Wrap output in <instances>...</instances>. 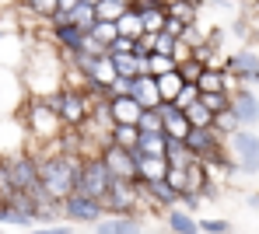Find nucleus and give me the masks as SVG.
<instances>
[{
  "mask_svg": "<svg viewBox=\"0 0 259 234\" xmlns=\"http://www.w3.org/2000/svg\"><path fill=\"white\" fill-rule=\"evenodd\" d=\"M39 157V186L53 206H60L77 182L81 171V154H49V150H32Z\"/></svg>",
  "mask_w": 259,
  "mask_h": 234,
  "instance_id": "nucleus-1",
  "label": "nucleus"
},
{
  "mask_svg": "<svg viewBox=\"0 0 259 234\" xmlns=\"http://www.w3.org/2000/svg\"><path fill=\"white\" fill-rule=\"evenodd\" d=\"M14 115L21 119V126H25V133H28V150L53 143L63 130H67V126L60 123V115L46 105L42 98H35V94H25V101L18 105Z\"/></svg>",
  "mask_w": 259,
  "mask_h": 234,
  "instance_id": "nucleus-2",
  "label": "nucleus"
},
{
  "mask_svg": "<svg viewBox=\"0 0 259 234\" xmlns=\"http://www.w3.org/2000/svg\"><path fill=\"white\" fill-rule=\"evenodd\" d=\"M98 203H102L105 217H144L140 213V206H144L140 189H137L133 179H109V189Z\"/></svg>",
  "mask_w": 259,
  "mask_h": 234,
  "instance_id": "nucleus-3",
  "label": "nucleus"
},
{
  "mask_svg": "<svg viewBox=\"0 0 259 234\" xmlns=\"http://www.w3.org/2000/svg\"><path fill=\"white\" fill-rule=\"evenodd\" d=\"M42 101L60 115V123L67 126V130H77L81 123H84V115L91 112V101H88L84 94L77 91V88H56L53 94H42Z\"/></svg>",
  "mask_w": 259,
  "mask_h": 234,
  "instance_id": "nucleus-4",
  "label": "nucleus"
},
{
  "mask_svg": "<svg viewBox=\"0 0 259 234\" xmlns=\"http://www.w3.org/2000/svg\"><path fill=\"white\" fill-rule=\"evenodd\" d=\"M224 143H228V154L238 175H259V137L252 130H235Z\"/></svg>",
  "mask_w": 259,
  "mask_h": 234,
  "instance_id": "nucleus-5",
  "label": "nucleus"
},
{
  "mask_svg": "<svg viewBox=\"0 0 259 234\" xmlns=\"http://www.w3.org/2000/svg\"><path fill=\"white\" fill-rule=\"evenodd\" d=\"M60 217H63V224H70V227H95V224L105 217V210H102L98 199L81 196V192H70V196L60 203Z\"/></svg>",
  "mask_w": 259,
  "mask_h": 234,
  "instance_id": "nucleus-6",
  "label": "nucleus"
},
{
  "mask_svg": "<svg viewBox=\"0 0 259 234\" xmlns=\"http://www.w3.org/2000/svg\"><path fill=\"white\" fill-rule=\"evenodd\" d=\"M109 171L102 164V157H81V171H77V182H74V192L81 196H91V199H102L105 189H109Z\"/></svg>",
  "mask_w": 259,
  "mask_h": 234,
  "instance_id": "nucleus-7",
  "label": "nucleus"
},
{
  "mask_svg": "<svg viewBox=\"0 0 259 234\" xmlns=\"http://www.w3.org/2000/svg\"><path fill=\"white\" fill-rule=\"evenodd\" d=\"M221 70L231 74V77H235L238 84H245V88H259V52L252 46L224 56V67H221Z\"/></svg>",
  "mask_w": 259,
  "mask_h": 234,
  "instance_id": "nucleus-8",
  "label": "nucleus"
},
{
  "mask_svg": "<svg viewBox=\"0 0 259 234\" xmlns=\"http://www.w3.org/2000/svg\"><path fill=\"white\" fill-rule=\"evenodd\" d=\"M28 150V133L21 126V119L11 112V115H0V157H11V154H21Z\"/></svg>",
  "mask_w": 259,
  "mask_h": 234,
  "instance_id": "nucleus-9",
  "label": "nucleus"
},
{
  "mask_svg": "<svg viewBox=\"0 0 259 234\" xmlns=\"http://www.w3.org/2000/svg\"><path fill=\"white\" fill-rule=\"evenodd\" d=\"M98 157H102V164H105V171H109L112 179H137L133 154H130V150H123V147H116L112 140L98 150Z\"/></svg>",
  "mask_w": 259,
  "mask_h": 234,
  "instance_id": "nucleus-10",
  "label": "nucleus"
},
{
  "mask_svg": "<svg viewBox=\"0 0 259 234\" xmlns=\"http://www.w3.org/2000/svg\"><path fill=\"white\" fill-rule=\"evenodd\" d=\"M231 112H235V119H238V126L242 130H249V126H256L259 123V98L252 88H238V91H231Z\"/></svg>",
  "mask_w": 259,
  "mask_h": 234,
  "instance_id": "nucleus-11",
  "label": "nucleus"
},
{
  "mask_svg": "<svg viewBox=\"0 0 259 234\" xmlns=\"http://www.w3.org/2000/svg\"><path fill=\"white\" fill-rule=\"evenodd\" d=\"M158 115H161V133H165L168 140H186V133L193 130L189 119L175 108L172 101H161V105H158Z\"/></svg>",
  "mask_w": 259,
  "mask_h": 234,
  "instance_id": "nucleus-12",
  "label": "nucleus"
},
{
  "mask_svg": "<svg viewBox=\"0 0 259 234\" xmlns=\"http://www.w3.org/2000/svg\"><path fill=\"white\" fill-rule=\"evenodd\" d=\"M130 98L140 105V108H158L161 105V94H158V81L151 74H140L130 81Z\"/></svg>",
  "mask_w": 259,
  "mask_h": 234,
  "instance_id": "nucleus-13",
  "label": "nucleus"
},
{
  "mask_svg": "<svg viewBox=\"0 0 259 234\" xmlns=\"http://www.w3.org/2000/svg\"><path fill=\"white\" fill-rule=\"evenodd\" d=\"M95 234H144V217H102Z\"/></svg>",
  "mask_w": 259,
  "mask_h": 234,
  "instance_id": "nucleus-14",
  "label": "nucleus"
},
{
  "mask_svg": "<svg viewBox=\"0 0 259 234\" xmlns=\"http://www.w3.org/2000/svg\"><path fill=\"white\" fill-rule=\"evenodd\" d=\"M140 112H144V108H140L133 98H109V115H112L116 126H137Z\"/></svg>",
  "mask_w": 259,
  "mask_h": 234,
  "instance_id": "nucleus-15",
  "label": "nucleus"
},
{
  "mask_svg": "<svg viewBox=\"0 0 259 234\" xmlns=\"http://www.w3.org/2000/svg\"><path fill=\"white\" fill-rule=\"evenodd\" d=\"M109 60H112V70H116V77H140V74H147V67H144V60H137L133 52H105Z\"/></svg>",
  "mask_w": 259,
  "mask_h": 234,
  "instance_id": "nucleus-16",
  "label": "nucleus"
},
{
  "mask_svg": "<svg viewBox=\"0 0 259 234\" xmlns=\"http://www.w3.org/2000/svg\"><path fill=\"white\" fill-rule=\"evenodd\" d=\"M161 217H165V227H168V234H200L196 217H193V213H186V210H179V206L165 210Z\"/></svg>",
  "mask_w": 259,
  "mask_h": 234,
  "instance_id": "nucleus-17",
  "label": "nucleus"
},
{
  "mask_svg": "<svg viewBox=\"0 0 259 234\" xmlns=\"http://www.w3.org/2000/svg\"><path fill=\"white\" fill-rule=\"evenodd\" d=\"M200 7L203 0H168V18H175L179 25H200Z\"/></svg>",
  "mask_w": 259,
  "mask_h": 234,
  "instance_id": "nucleus-18",
  "label": "nucleus"
},
{
  "mask_svg": "<svg viewBox=\"0 0 259 234\" xmlns=\"http://www.w3.org/2000/svg\"><path fill=\"white\" fill-rule=\"evenodd\" d=\"M133 164H137V182H161L168 171L165 157H133Z\"/></svg>",
  "mask_w": 259,
  "mask_h": 234,
  "instance_id": "nucleus-19",
  "label": "nucleus"
},
{
  "mask_svg": "<svg viewBox=\"0 0 259 234\" xmlns=\"http://www.w3.org/2000/svg\"><path fill=\"white\" fill-rule=\"evenodd\" d=\"M130 154L133 157H165V133H140L137 137V147Z\"/></svg>",
  "mask_w": 259,
  "mask_h": 234,
  "instance_id": "nucleus-20",
  "label": "nucleus"
},
{
  "mask_svg": "<svg viewBox=\"0 0 259 234\" xmlns=\"http://www.w3.org/2000/svg\"><path fill=\"white\" fill-rule=\"evenodd\" d=\"M116 32L119 35H126V39H140L144 35V25H140V14L133 11V7H126L119 18H116Z\"/></svg>",
  "mask_w": 259,
  "mask_h": 234,
  "instance_id": "nucleus-21",
  "label": "nucleus"
},
{
  "mask_svg": "<svg viewBox=\"0 0 259 234\" xmlns=\"http://www.w3.org/2000/svg\"><path fill=\"white\" fill-rule=\"evenodd\" d=\"M196 91H200V94L224 91V70H214V67H203V74H200V81H196Z\"/></svg>",
  "mask_w": 259,
  "mask_h": 234,
  "instance_id": "nucleus-22",
  "label": "nucleus"
},
{
  "mask_svg": "<svg viewBox=\"0 0 259 234\" xmlns=\"http://www.w3.org/2000/svg\"><path fill=\"white\" fill-rule=\"evenodd\" d=\"M165 161H168L172 168H186L193 157H189V150H186L182 140H168V137H165Z\"/></svg>",
  "mask_w": 259,
  "mask_h": 234,
  "instance_id": "nucleus-23",
  "label": "nucleus"
},
{
  "mask_svg": "<svg viewBox=\"0 0 259 234\" xmlns=\"http://www.w3.org/2000/svg\"><path fill=\"white\" fill-rule=\"evenodd\" d=\"M210 130H214L221 140H228V137H231L235 130H242V126H238L235 112H231V108H224V112H217V115H214V126H210Z\"/></svg>",
  "mask_w": 259,
  "mask_h": 234,
  "instance_id": "nucleus-24",
  "label": "nucleus"
},
{
  "mask_svg": "<svg viewBox=\"0 0 259 234\" xmlns=\"http://www.w3.org/2000/svg\"><path fill=\"white\" fill-rule=\"evenodd\" d=\"M88 35H91V39H95L98 46H105V52H109V46H112V39H116L119 32H116V21H95Z\"/></svg>",
  "mask_w": 259,
  "mask_h": 234,
  "instance_id": "nucleus-25",
  "label": "nucleus"
},
{
  "mask_svg": "<svg viewBox=\"0 0 259 234\" xmlns=\"http://www.w3.org/2000/svg\"><path fill=\"white\" fill-rule=\"evenodd\" d=\"M67 21H70L74 28H81V32H91V25H95V7H91V4H77V7L67 14Z\"/></svg>",
  "mask_w": 259,
  "mask_h": 234,
  "instance_id": "nucleus-26",
  "label": "nucleus"
},
{
  "mask_svg": "<svg viewBox=\"0 0 259 234\" xmlns=\"http://www.w3.org/2000/svg\"><path fill=\"white\" fill-rule=\"evenodd\" d=\"M158 81V94H161V101H175V94H179V88H182V77L179 74H161V77H154Z\"/></svg>",
  "mask_w": 259,
  "mask_h": 234,
  "instance_id": "nucleus-27",
  "label": "nucleus"
},
{
  "mask_svg": "<svg viewBox=\"0 0 259 234\" xmlns=\"http://www.w3.org/2000/svg\"><path fill=\"white\" fill-rule=\"evenodd\" d=\"M144 67H147L151 77H161V74H172L175 70V60L172 56H161V52H151V56L144 60Z\"/></svg>",
  "mask_w": 259,
  "mask_h": 234,
  "instance_id": "nucleus-28",
  "label": "nucleus"
},
{
  "mask_svg": "<svg viewBox=\"0 0 259 234\" xmlns=\"http://www.w3.org/2000/svg\"><path fill=\"white\" fill-rule=\"evenodd\" d=\"M18 189H14V179H11V168H7V157H0V203H14Z\"/></svg>",
  "mask_w": 259,
  "mask_h": 234,
  "instance_id": "nucleus-29",
  "label": "nucleus"
},
{
  "mask_svg": "<svg viewBox=\"0 0 259 234\" xmlns=\"http://www.w3.org/2000/svg\"><path fill=\"white\" fill-rule=\"evenodd\" d=\"M137 137H140L137 126H112V137L109 140L116 143V147H123V150H133L137 147Z\"/></svg>",
  "mask_w": 259,
  "mask_h": 234,
  "instance_id": "nucleus-30",
  "label": "nucleus"
},
{
  "mask_svg": "<svg viewBox=\"0 0 259 234\" xmlns=\"http://www.w3.org/2000/svg\"><path fill=\"white\" fill-rule=\"evenodd\" d=\"M175 74L182 77V84H196V81H200V74H203V63H196V60L189 56V60L175 63Z\"/></svg>",
  "mask_w": 259,
  "mask_h": 234,
  "instance_id": "nucleus-31",
  "label": "nucleus"
},
{
  "mask_svg": "<svg viewBox=\"0 0 259 234\" xmlns=\"http://www.w3.org/2000/svg\"><path fill=\"white\" fill-rule=\"evenodd\" d=\"M123 11H126V7H123L119 0H98V4H95V21H116Z\"/></svg>",
  "mask_w": 259,
  "mask_h": 234,
  "instance_id": "nucleus-32",
  "label": "nucleus"
},
{
  "mask_svg": "<svg viewBox=\"0 0 259 234\" xmlns=\"http://www.w3.org/2000/svg\"><path fill=\"white\" fill-rule=\"evenodd\" d=\"M200 105L207 108V112H224V108H231V94L228 91H214V94H200Z\"/></svg>",
  "mask_w": 259,
  "mask_h": 234,
  "instance_id": "nucleus-33",
  "label": "nucleus"
},
{
  "mask_svg": "<svg viewBox=\"0 0 259 234\" xmlns=\"http://www.w3.org/2000/svg\"><path fill=\"white\" fill-rule=\"evenodd\" d=\"M175 46H179V39L165 35V32H151V52H161V56L175 60Z\"/></svg>",
  "mask_w": 259,
  "mask_h": 234,
  "instance_id": "nucleus-34",
  "label": "nucleus"
},
{
  "mask_svg": "<svg viewBox=\"0 0 259 234\" xmlns=\"http://www.w3.org/2000/svg\"><path fill=\"white\" fill-rule=\"evenodd\" d=\"M182 115L189 119V126H214V112H207L200 101H193V105H189Z\"/></svg>",
  "mask_w": 259,
  "mask_h": 234,
  "instance_id": "nucleus-35",
  "label": "nucleus"
},
{
  "mask_svg": "<svg viewBox=\"0 0 259 234\" xmlns=\"http://www.w3.org/2000/svg\"><path fill=\"white\" fill-rule=\"evenodd\" d=\"M137 130H140V133H161V115H158V108H144L140 119H137Z\"/></svg>",
  "mask_w": 259,
  "mask_h": 234,
  "instance_id": "nucleus-36",
  "label": "nucleus"
},
{
  "mask_svg": "<svg viewBox=\"0 0 259 234\" xmlns=\"http://www.w3.org/2000/svg\"><path fill=\"white\" fill-rule=\"evenodd\" d=\"M193 101H200V91H196V84H182V88H179V94H175V108H179V112H186V108H189V105H193Z\"/></svg>",
  "mask_w": 259,
  "mask_h": 234,
  "instance_id": "nucleus-37",
  "label": "nucleus"
},
{
  "mask_svg": "<svg viewBox=\"0 0 259 234\" xmlns=\"http://www.w3.org/2000/svg\"><path fill=\"white\" fill-rule=\"evenodd\" d=\"M165 182H168V186H172L179 196H182V192H189V182H186V168H172V164H168V171H165Z\"/></svg>",
  "mask_w": 259,
  "mask_h": 234,
  "instance_id": "nucleus-38",
  "label": "nucleus"
},
{
  "mask_svg": "<svg viewBox=\"0 0 259 234\" xmlns=\"http://www.w3.org/2000/svg\"><path fill=\"white\" fill-rule=\"evenodd\" d=\"M200 224V234H231V224L228 220H210V217H203V220H196Z\"/></svg>",
  "mask_w": 259,
  "mask_h": 234,
  "instance_id": "nucleus-39",
  "label": "nucleus"
},
{
  "mask_svg": "<svg viewBox=\"0 0 259 234\" xmlns=\"http://www.w3.org/2000/svg\"><path fill=\"white\" fill-rule=\"evenodd\" d=\"M200 203H203V199H200L196 192H182V196H179V210H186V213L200 210Z\"/></svg>",
  "mask_w": 259,
  "mask_h": 234,
  "instance_id": "nucleus-40",
  "label": "nucleus"
},
{
  "mask_svg": "<svg viewBox=\"0 0 259 234\" xmlns=\"http://www.w3.org/2000/svg\"><path fill=\"white\" fill-rule=\"evenodd\" d=\"M32 234H74L70 224H42V227H28Z\"/></svg>",
  "mask_w": 259,
  "mask_h": 234,
  "instance_id": "nucleus-41",
  "label": "nucleus"
},
{
  "mask_svg": "<svg viewBox=\"0 0 259 234\" xmlns=\"http://www.w3.org/2000/svg\"><path fill=\"white\" fill-rule=\"evenodd\" d=\"M161 32H165V35H172V39H179V35L186 32V25H179L175 18H165V25H161Z\"/></svg>",
  "mask_w": 259,
  "mask_h": 234,
  "instance_id": "nucleus-42",
  "label": "nucleus"
},
{
  "mask_svg": "<svg viewBox=\"0 0 259 234\" xmlns=\"http://www.w3.org/2000/svg\"><path fill=\"white\" fill-rule=\"evenodd\" d=\"M81 0H56V11H63V14H70L74 7H77Z\"/></svg>",
  "mask_w": 259,
  "mask_h": 234,
  "instance_id": "nucleus-43",
  "label": "nucleus"
},
{
  "mask_svg": "<svg viewBox=\"0 0 259 234\" xmlns=\"http://www.w3.org/2000/svg\"><path fill=\"white\" fill-rule=\"evenodd\" d=\"M14 7H18V0H0V14L4 11H14Z\"/></svg>",
  "mask_w": 259,
  "mask_h": 234,
  "instance_id": "nucleus-44",
  "label": "nucleus"
},
{
  "mask_svg": "<svg viewBox=\"0 0 259 234\" xmlns=\"http://www.w3.org/2000/svg\"><path fill=\"white\" fill-rule=\"evenodd\" d=\"M81 4H91V7H95V4H98V0H81Z\"/></svg>",
  "mask_w": 259,
  "mask_h": 234,
  "instance_id": "nucleus-45",
  "label": "nucleus"
},
{
  "mask_svg": "<svg viewBox=\"0 0 259 234\" xmlns=\"http://www.w3.org/2000/svg\"><path fill=\"white\" fill-rule=\"evenodd\" d=\"M119 4H123V7H130V4H133V0H119Z\"/></svg>",
  "mask_w": 259,
  "mask_h": 234,
  "instance_id": "nucleus-46",
  "label": "nucleus"
},
{
  "mask_svg": "<svg viewBox=\"0 0 259 234\" xmlns=\"http://www.w3.org/2000/svg\"><path fill=\"white\" fill-rule=\"evenodd\" d=\"M133 4H147V0H133Z\"/></svg>",
  "mask_w": 259,
  "mask_h": 234,
  "instance_id": "nucleus-47",
  "label": "nucleus"
},
{
  "mask_svg": "<svg viewBox=\"0 0 259 234\" xmlns=\"http://www.w3.org/2000/svg\"><path fill=\"white\" fill-rule=\"evenodd\" d=\"M0 234H4V231H0Z\"/></svg>",
  "mask_w": 259,
  "mask_h": 234,
  "instance_id": "nucleus-48",
  "label": "nucleus"
}]
</instances>
